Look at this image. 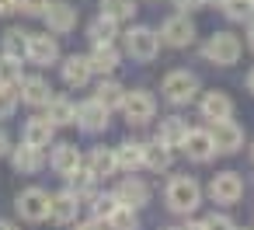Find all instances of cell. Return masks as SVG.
Wrapping results in <instances>:
<instances>
[{
	"label": "cell",
	"mask_w": 254,
	"mask_h": 230,
	"mask_svg": "<svg viewBox=\"0 0 254 230\" xmlns=\"http://www.w3.org/2000/svg\"><path fill=\"white\" fill-rule=\"evenodd\" d=\"M49 160H53V171H56V174H63V178H66V174H73V171L84 164V157H80V150H77L73 143H60V147L53 150V157H49Z\"/></svg>",
	"instance_id": "obj_17"
},
{
	"label": "cell",
	"mask_w": 254,
	"mask_h": 230,
	"mask_svg": "<svg viewBox=\"0 0 254 230\" xmlns=\"http://www.w3.org/2000/svg\"><path fill=\"white\" fill-rule=\"evenodd\" d=\"M53 133H56V126L49 122V115L25 122V143H32V147H39V150H46V147L53 143Z\"/></svg>",
	"instance_id": "obj_20"
},
{
	"label": "cell",
	"mask_w": 254,
	"mask_h": 230,
	"mask_svg": "<svg viewBox=\"0 0 254 230\" xmlns=\"http://www.w3.org/2000/svg\"><path fill=\"white\" fill-rule=\"evenodd\" d=\"M49 202H53L49 192H42V188H25V192L18 195V213H21V220H28V223H42V220H49Z\"/></svg>",
	"instance_id": "obj_8"
},
{
	"label": "cell",
	"mask_w": 254,
	"mask_h": 230,
	"mask_svg": "<svg viewBox=\"0 0 254 230\" xmlns=\"http://www.w3.org/2000/svg\"><path fill=\"white\" fill-rule=\"evenodd\" d=\"M101 14L112 18V21H132L136 0H101Z\"/></svg>",
	"instance_id": "obj_30"
},
{
	"label": "cell",
	"mask_w": 254,
	"mask_h": 230,
	"mask_svg": "<svg viewBox=\"0 0 254 230\" xmlns=\"http://www.w3.org/2000/svg\"><path fill=\"white\" fill-rule=\"evenodd\" d=\"M251 157H254V147H251Z\"/></svg>",
	"instance_id": "obj_44"
},
{
	"label": "cell",
	"mask_w": 254,
	"mask_h": 230,
	"mask_svg": "<svg viewBox=\"0 0 254 230\" xmlns=\"http://www.w3.org/2000/svg\"><path fill=\"white\" fill-rule=\"evenodd\" d=\"M247 91H251V94H254V70H251V74H247Z\"/></svg>",
	"instance_id": "obj_42"
},
{
	"label": "cell",
	"mask_w": 254,
	"mask_h": 230,
	"mask_svg": "<svg viewBox=\"0 0 254 230\" xmlns=\"http://www.w3.org/2000/svg\"><path fill=\"white\" fill-rule=\"evenodd\" d=\"M91 63H94L98 74H112V70H119V49H115V42H94Z\"/></svg>",
	"instance_id": "obj_23"
},
{
	"label": "cell",
	"mask_w": 254,
	"mask_h": 230,
	"mask_svg": "<svg viewBox=\"0 0 254 230\" xmlns=\"http://www.w3.org/2000/svg\"><path fill=\"white\" fill-rule=\"evenodd\" d=\"M181 150L188 153V160H195V164H205V160L216 153L212 133H209V129H188V133H185V140H181Z\"/></svg>",
	"instance_id": "obj_11"
},
{
	"label": "cell",
	"mask_w": 254,
	"mask_h": 230,
	"mask_svg": "<svg viewBox=\"0 0 254 230\" xmlns=\"http://www.w3.org/2000/svg\"><path fill=\"white\" fill-rule=\"evenodd\" d=\"M18 7H21L25 14H32V18H42L46 7H49V0H18Z\"/></svg>",
	"instance_id": "obj_37"
},
{
	"label": "cell",
	"mask_w": 254,
	"mask_h": 230,
	"mask_svg": "<svg viewBox=\"0 0 254 230\" xmlns=\"http://www.w3.org/2000/svg\"><path fill=\"white\" fill-rule=\"evenodd\" d=\"M209 195H212L216 206H233V202H240V195H244L240 174H237V171H219V174H212Z\"/></svg>",
	"instance_id": "obj_6"
},
{
	"label": "cell",
	"mask_w": 254,
	"mask_h": 230,
	"mask_svg": "<svg viewBox=\"0 0 254 230\" xmlns=\"http://www.w3.org/2000/svg\"><path fill=\"white\" fill-rule=\"evenodd\" d=\"M4 56H14V60L28 56V32H18V28H11V32L4 35Z\"/></svg>",
	"instance_id": "obj_31"
},
{
	"label": "cell",
	"mask_w": 254,
	"mask_h": 230,
	"mask_svg": "<svg viewBox=\"0 0 254 230\" xmlns=\"http://www.w3.org/2000/svg\"><path fill=\"white\" fill-rule=\"evenodd\" d=\"M63 80L70 84V87H84L87 80H91V74H94V63H91V56H66L63 60Z\"/></svg>",
	"instance_id": "obj_15"
},
{
	"label": "cell",
	"mask_w": 254,
	"mask_h": 230,
	"mask_svg": "<svg viewBox=\"0 0 254 230\" xmlns=\"http://www.w3.org/2000/svg\"><path fill=\"white\" fill-rule=\"evenodd\" d=\"M14 11H21L18 0H0V18H7V14H14Z\"/></svg>",
	"instance_id": "obj_38"
},
{
	"label": "cell",
	"mask_w": 254,
	"mask_h": 230,
	"mask_svg": "<svg viewBox=\"0 0 254 230\" xmlns=\"http://www.w3.org/2000/svg\"><path fill=\"white\" fill-rule=\"evenodd\" d=\"M11 160H14V167H18L21 174H35V171L46 164L42 150H39V147H32V143H21V147H14V150H11Z\"/></svg>",
	"instance_id": "obj_19"
},
{
	"label": "cell",
	"mask_w": 254,
	"mask_h": 230,
	"mask_svg": "<svg viewBox=\"0 0 254 230\" xmlns=\"http://www.w3.org/2000/svg\"><path fill=\"white\" fill-rule=\"evenodd\" d=\"M185 133H188L185 119H164V122H160V129H157V140H160V143H167V147H181Z\"/></svg>",
	"instance_id": "obj_29"
},
{
	"label": "cell",
	"mask_w": 254,
	"mask_h": 230,
	"mask_svg": "<svg viewBox=\"0 0 254 230\" xmlns=\"http://www.w3.org/2000/svg\"><path fill=\"white\" fill-rule=\"evenodd\" d=\"M205 4H216V7H223V0H205Z\"/></svg>",
	"instance_id": "obj_43"
},
{
	"label": "cell",
	"mask_w": 254,
	"mask_h": 230,
	"mask_svg": "<svg viewBox=\"0 0 254 230\" xmlns=\"http://www.w3.org/2000/svg\"><path fill=\"white\" fill-rule=\"evenodd\" d=\"M18 91H21V101H25V105H35V108H39V105H49V98H53V94H49L53 87H49L42 77H21Z\"/></svg>",
	"instance_id": "obj_18"
},
{
	"label": "cell",
	"mask_w": 254,
	"mask_h": 230,
	"mask_svg": "<svg viewBox=\"0 0 254 230\" xmlns=\"http://www.w3.org/2000/svg\"><path fill=\"white\" fill-rule=\"evenodd\" d=\"M212 133V143H216V153H237L244 147V129L233 122V119H219L209 126Z\"/></svg>",
	"instance_id": "obj_10"
},
{
	"label": "cell",
	"mask_w": 254,
	"mask_h": 230,
	"mask_svg": "<svg viewBox=\"0 0 254 230\" xmlns=\"http://www.w3.org/2000/svg\"><path fill=\"white\" fill-rule=\"evenodd\" d=\"M115 195H119V202H129V206H146V199H150V188L139 181V178H126L119 188H115Z\"/></svg>",
	"instance_id": "obj_24"
},
{
	"label": "cell",
	"mask_w": 254,
	"mask_h": 230,
	"mask_svg": "<svg viewBox=\"0 0 254 230\" xmlns=\"http://www.w3.org/2000/svg\"><path fill=\"white\" fill-rule=\"evenodd\" d=\"M205 60L216 63V67H233L240 60V39L230 35V32H216L205 42Z\"/></svg>",
	"instance_id": "obj_4"
},
{
	"label": "cell",
	"mask_w": 254,
	"mask_h": 230,
	"mask_svg": "<svg viewBox=\"0 0 254 230\" xmlns=\"http://www.w3.org/2000/svg\"><path fill=\"white\" fill-rule=\"evenodd\" d=\"M105 223L115 227V230H129V227H136V223H139L136 206H129V202H115V209L105 216Z\"/></svg>",
	"instance_id": "obj_28"
},
{
	"label": "cell",
	"mask_w": 254,
	"mask_h": 230,
	"mask_svg": "<svg viewBox=\"0 0 254 230\" xmlns=\"http://www.w3.org/2000/svg\"><path fill=\"white\" fill-rule=\"evenodd\" d=\"M94 98L112 112V108H122V101H126V87H122V84H115V80H101V84H98V91H94Z\"/></svg>",
	"instance_id": "obj_27"
},
{
	"label": "cell",
	"mask_w": 254,
	"mask_h": 230,
	"mask_svg": "<svg viewBox=\"0 0 254 230\" xmlns=\"http://www.w3.org/2000/svg\"><path fill=\"white\" fill-rule=\"evenodd\" d=\"M46 25H49V32H56V35H66V32H73L77 28V7L73 4H66V0H53V4L46 7Z\"/></svg>",
	"instance_id": "obj_12"
},
{
	"label": "cell",
	"mask_w": 254,
	"mask_h": 230,
	"mask_svg": "<svg viewBox=\"0 0 254 230\" xmlns=\"http://www.w3.org/2000/svg\"><path fill=\"white\" fill-rule=\"evenodd\" d=\"M251 4H254V0H251Z\"/></svg>",
	"instance_id": "obj_45"
},
{
	"label": "cell",
	"mask_w": 254,
	"mask_h": 230,
	"mask_svg": "<svg viewBox=\"0 0 254 230\" xmlns=\"http://www.w3.org/2000/svg\"><path fill=\"white\" fill-rule=\"evenodd\" d=\"M77 213H80V195H77L73 188L53 195V202H49V216H53L56 223H73Z\"/></svg>",
	"instance_id": "obj_14"
},
{
	"label": "cell",
	"mask_w": 254,
	"mask_h": 230,
	"mask_svg": "<svg viewBox=\"0 0 254 230\" xmlns=\"http://www.w3.org/2000/svg\"><path fill=\"white\" fill-rule=\"evenodd\" d=\"M126 53L132 56V60H143V63H150L157 53H160V35L153 32V28H129L126 32Z\"/></svg>",
	"instance_id": "obj_3"
},
{
	"label": "cell",
	"mask_w": 254,
	"mask_h": 230,
	"mask_svg": "<svg viewBox=\"0 0 254 230\" xmlns=\"http://www.w3.org/2000/svg\"><path fill=\"white\" fill-rule=\"evenodd\" d=\"M122 115H126L129 126H146V122H153V115H157L153 94H150V91H129L126 101H122Z\"/></svg>",
	"instance_id": "obj_5"
},
{
	"label": "cell",
	"mask_w": 254,
	"mask_h": 230,
	"mask_svg": "<svg viewBox=\"0 0 254 230\" xmlns=\"http://www.w3.org/2000/svg\"><path fill=\"white\" fill-rule=\"evenodd\" d=\"M46 108H49L46 115H49L53 126H73V122H77V105L66 101V98H49Z\"/></svg>",
	"instance_id": "obj_25"
},
{
	"label": "cell",
	"mask_w": 254,
	"mask_h": 230,
	"mask_svg": "<svg viewBox=\"0 0 254 230\" xmlns=\"http://www.w3.org/2000/svg\"><path fill=\"white\" fill-rule=\"evenodd\" d=\"M115 25H119V21H112V18H105V14H101V18L87 28L91 42H112V39H115Z\"/></svg>",
	"instance_id": "obj_35"
},
{
	"label": "cell",
	"mask_w": 254,
	"mask_h": 230,
	"mask_svg": "<svg viewBox=\"0 0 254 230\" xmlns=\"http://www.w3.org/2000/svg\"><path fill=\"white\" fill-rule=\"evenodd\" d=\"M198 108H202V119H209V122H219V119H230L233 115V101L223 91H209Z\"/></svg>",
	"instance_id": "obj_16"
},
{
	"label": "cell",
	"mask_w": 254,
	"mask_h": 230,
	"mask_svg": "<svg viewBox=\"0 0 254 230\" xmlns=\"http://www.w3.org/2000/svg\"><path fill=\"white\" fill-rule=\"evenodd\" d=\"M174 4H178V7H181V11L188 14V11H198V7L205 4V0H174Z\"/></svg>",
	"instance_id": "obj_39"
},
{
	"label": "cell",
	"mask_w": 254,
	"mask_h": 230,
	"mask_svg": "<svg viewBox=\"0 0 254 230\" xmlns=\"http://www.w3.org/2000/svg\"><path fill=\"white\" fill-rule=\"evenodd\" d=\"M11 153V140H7V133L0 129V157H7Z\"/></svg>",
	"instance_id": "obj_40"
},
{
	"label": "cell",
	"mask_w": 254,
	"mask_h": 230,
	"mask_svg": "<svg viewBox=\"0 0 254 230\" xmlns=\"http://www.w3.org/2000/svg\"><path fill=\"white\" fill-rule=\"evenodd\" d=\"M14 105H18V87L0 84V119H11L14 115Z\"/></svg>",
	"instance_id": "obj_36"
},
{
	"label": "cell",
	"mask_w": 254,
	"mask_h": 230,
	"mask_svg": "<svg viewBox=\"0 0 254 230\" xmlns=\"http://www.w3.org/2000/svg\"><path fill=\"white\" fill-rule=\"evenodd\" d=\"M28 60L39 63V67H49L60 60V42H56V32H28Z\"/></svg>",
	"instance_id": "obj_9"
},
{
	"label": "cell",
	"mask_w": 254,
	"mask_h": 230,
	"mask_svg": "<svg viewBox=\"0 0 254 230\" xmlns=\"http://www.w3.org/2000/svg\"><path fill=\"white\" fill-rule=\"evenodd\" d=\"M115 160H119V171H136L143 167V143H119L115 147Z\"/></svg>",
	"instance_id": "obj_26"
},
{
	"label": "cell",
	"mask_w": 254,
	"mask_h": 230,
	"mask_svg": "<svg viewBox=\"0 0 254 230\" xmlns=\"http://www.w3.org/2000/svg\"><path fill=\"white\" fill-rule=\"evenodd\" d=\"M66 181H70V188L84 199V195H91V188H94V181H98V178L91 174V167H84V164H80L73 174H66Z\"/></svg>",
	"instance_id": "obj_32"
},
{
	"label": "cell",
	"mask_w": 254,
	"mask_h": 230,
	"mask_svg": "<svg viewBox=\"0 0 254 230\" xmlns=\"http://www.w3.org/2000/svg\"><path fill=\"white\" fill-rule=\"evenodd\" d=\"M164 202H167V209H174V213H195V209H198V202H202V188H198V181H195V178L178 174V178H171V181H167Z\"/></svg>",
	"instance_id": "obj_1"
},
{
	"label": "cell",
	"mask_w": 254,
	"mask_h": 230,
	"mask_svg": "<svg viewBox=\"0 0 254 230\" xmlns=\"http://www.w3.org/2000/svg\"><path fill=\"white\" fill-rule=\"evenodd\" d=\"M0 84H11V87L21 84V60H14V56H0Z\"/></svg>",
	"instance_id": "obj_33"
},
{
	"label": "cell",
	"mask_w": 254,
	"mask_h": 230,
	"mask_svg": "<svg viewBox=\"0 0 254 230\" xmlns=\"http://www.w3.org/2000/svg\"><path fill=\"white\" fill-rule=\"evenodd\" d=\"M77 126L87 129V133H101V129H108V108H105L98 98L80 101V105H77Z\"/></svg>",
	"instance_id": "obj_13"
},
{
	"label": "cell",
	"mask_w": 254,
	"mask_h": 230,
	"mask_svg": "<svg viewBox=\"0 0 254 230\" xmlns=\"http://www.w3.org/2000/svg\"><path fill=\"white\" fill-rule=\"evenodd\" d=\"M247 46L254 49V21H251V28H247Z\"/></svg>",
	"instance_id": "obj_41"
},
{
	"label": "cell",
	"mask_w": 254,
	"mask_h": 230,
	"mask_svg": "<svg viewBox=\"0 0 254 230\" xmlns=\"http://www.w3.org/2000/svg\"><path fill=\"white\" fill-rule=\"evenodd\" d=\"M171 150H174V147H167V143H160V140L143 143V167H150V171L171 167Z\"/></svg>",
	"instance_id": "obj_21"
},
{
	"label": "cell",
	"mask_w": 254,
	"mask_h": 230,
	"mask_svg": "<svg viewBox=\"0 0 254 230\" xmlns=\"http://www.w3.org/2000/svg\"><path fill=\"white\" fill-rule=\"evenodd\" d=\"M160 42H167V46H174V49L191 46V42H195V25H191V18H188L185 11L174 14V18H167V21L160 25Z\"/></svg>",
	"instance_id": "obj_7"
},
{
	"label": "cell",
	"mask_w": 254,
	"mask_h": 230,
	"mask_svg": "<svg viewBox=\"0 0 254 230\" xmlns=\"http://www.w3.org/2000/svg\"><path fill=\"white\" fill-rule=\"evenodd\" d=\"M87 167H91V174H94L98 181H101V178H108V174H115V171H119L115 150H105V147L91 150V157H87Z\"/></svg>",
	"instance_id": "obj_22"
},
{
	"label": "cell",
	"mask_w": 254,
	"mask_h": 230,
	"mask_svg": "<svg viewBox=\"0 0 254 230\" xmlns=\"http://www.w3.org/2000/svg\"><path fill=\"white\" fill-rule=\"evenodd\" d=\"M223 11L230 21H251L254 18V4L251 0H223Z\"/></svg>",
	"instance_id": "obj_34"
},
{
	"label": "cell",
	"mask_w": 254,
	"mask_h": 230,
	"mask_svg": "<svg viewBox=\"0 0 254 230\" xmlns=\"http://www.w3.org/2000/svg\"><path fill=\"white\" fill-rule=\"evenodd\" d=\"M160 91H164V98H167L171 105H188V101L198 94V77L188 74V70H171V74L164 77Z\"/></svg>",
	"instance_id": "obj_2"
}]
</instances>
